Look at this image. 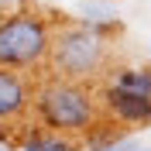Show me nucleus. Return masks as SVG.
<instances>
[{
	"mask_svg": "<svg viewBox=\"0 0 151 151\" xmlns=\"http://www.w3.org/2000/svg\"><path fill=\"white\" fill-rule=\"evenodd\" d=\"M35 113L41 127L62 137L72 134H86L100 120V100L93 96V89L86 83H72V79H52L35 93Z\"/></svg>",
	"mask_w": 151,
	"mask_h": 151,
	"instance_id": "f257e3e1",
	"label": "nucleus"
},
{
	"mask_svg": "<svg viewBox=\"0 0 151 151\" xmlns=\"http://www.w3.org/2000/svg\"><path fill=\"white\" fill-rule=\"evenodd\" d=\"M113 28V21L106 24H69V28L52 31V45H48V58L58 79H72V83H86L93 76L103 72L106 65V31Z\"/></svg>",
	"mask_w": 151,
	"mask_h": 151,
	"instance_id": "f03ea898",
	"label": "nucleus"
},
{
	"mask_svg": "<svg viewBox=\"0 0 151 151\" xmlns=\"http://www.w3.org/2000/svg\"><path fill=\"white\" fill-rule=\"evenodd\" d=\"M48 45H52V28L35 10H10L0 17V65L4 69L28 72L41 65L48 58Z\"/></svg>",
	"mask_w": 151,
	"mask_h": 151,
	"instance_id": "7ed1b4c3",
	"label": "nucleus"
},
{
	"mask_svg": "<svg viewBox=\"0 0 151 151\" xmlns=\"http://www.w3.org/2000/svg\"><path fill=\"white\" fill-rule=\"evenodd\" d=\"M100 110L120 124H151V96L110 83L100 93Z\"/></svg>",
	"mask_w": 151,
	"mask_h": 151,
	"instance_id": "20e7f679",
	"label": "nucleus"
},
{
	"mask_svg": "<svg viewBox=\"0 0 151 151\" xmlns=\"http://www.w3.org/2000/svg\"><path fill=\"white\" fill-rule=\"evenodd\" d=\"M31 110V86L17 69L0 65V124H17Z\"/></svg>",
	"mask_w": 151,
	"mask_h": 151,
	"instance_id": "39448f33",
	"label": "nucleus"
},
{
	"mask_svg": "<svg viewBox=\"0 0 151 151\" xmlns=\"http://www.w3.org/2000/svg\"><path fill=\"white\" fill-rule=\"evenodd\" d=\"M24 151H79V148L72 144V137H62L52 131H35L24 137Z\"/></svg>",
	"mask_w": 151,
	"mask_h": 151,
	"instance_id": "423d86ee",
	"label": "nucleus"
},
{
	"mask_svg": "<svg viewBox=\"0 0 151 151\" xmlns=\"http://www.w3.org/2000/svg\"><path fill=\"white\" fill-rule=\"evenodd\" d=\"M10 4H24V0H0V7H10Z\"/></svg>",
	"mask_w": 151,
	"mask_h": 151,
	"instance_id": "0eeeda50",
	"label": "nucleus"
},
{
	"mask_svg": "<svg viewBox=\"0 0 151 151\" xmlns=\"http://www.w3.org/2000/svg\"><path fill=\"white\" fill-rule=\"evenodd\" d=\"M0 151H14V148H10V144H0Z\"/></svg>",
	"mask_w": 151,
	"mask_h": 151,
	"instance_id": "6e6552de",
	"label": "nucleus"
},
{
	"mask_svg": "<svg viewBox=\"0 0 151 151\" xmlns=\"http://www.w3.org/2000/svg\"><path fill=\"white\" fill-rule=\"evenodd\" d=\"M127 151H151V148H127Z\"/></svg>",
	"mask_w": 151,
	"mask_h": 151,
	"instance_id": "1a4fd4ad",
	"label": "nucleus"
}]
</instances>
